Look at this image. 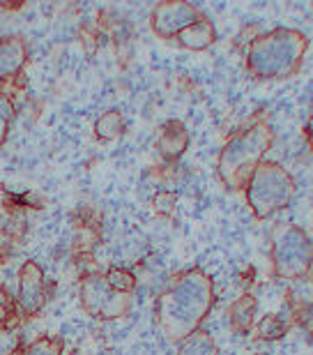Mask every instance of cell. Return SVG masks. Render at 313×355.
Listing matches in <instances>:
<instances>
[{
  "instance_id": "obj_6",
  "label": "cell",
  "mask_w": 313,
  "mask_h": 355,
  "mask_svg": "<svg viewBox=\"0 0 313 355\" xmlns=\"http://www.w3.org/2000/svg\"><path fill=\"white\" fill-rule=\"evenodd\" d=\"M83 311L97 321H118L132 311V297L111 288L104 275H85L78 291Z\"/></svg>"
},
{
  "instance_id": "obj_18",
  "label": "cell",
  "mask_w": 313,
  "mask_h": 355,
  "mask_svg": "<svg viewBox=\"0 0 313 355\" xmlns=\"http://www.w3.org/2000/svg\"><path fill=\"white\" fill-rule=\"evenodd\" d=\"M177 208V194L170 189H161L152 196V210L159 217H173Z\"/></svg>"
},
{
  "instance_id": "obj_7",
  "label": "cell",
  "mask_w": 313,
  "mask_h": 355,
  "mask_svg": "<svg viewBox=\"0 0 313 355\" xmlns=\"http://www.w3.org/2000/svg\"><path fill=\"white\" fill-rule=\"evenodd\" d=\"M191 3H182V0H166L159 3L150 14V28L159 40H175L184 28L191 26L201 17Z\"/></svg>"
},
{
  "instance_id": "obj_3",
  "label": "cell",
  "mask_w": 313,
  "mask_h": 355,
  "mask_svg": "<svg viewBox=\"0 0 313 355\" xmlns=\"http://www.w3.org/2000/svg\"><path fill=\"white\" fill-rule=\"evenodd\" d=\"M272 144H274V132L262 120L249 125L247 130L233 134L222 148L217 162V175L224 182V187L231 191L244 189L249 178L256 171V166L265 159V153H269Z\"/></svg>"
},
{
  "instance_id": "obj_12",
  "label": "cell",
  "mask_w": 313,
  "mask_h": 355,
  "mask_svg": "<svg viewBox=\"0 0 313 355\" xmlns=\"http://www.w3.org/2000/svg\"><path fill=\"white\" fill-rule=\"evenodd\" d=\"M256 311H258V300H256L251 293H242L238 300L229 307L231 328L235 332H242V335H244V332H249L253 328Z\"/></svg>"
},
{
  "instance_id": "obj_16",
  "label": "cell",
  "mask_w": 313,
  "mask_h": 355,
  "mask_svg": "<svg viewBox=\"0 0 313 355\" xmlns=\"http://www.w3.org/2000/svg\"><path fill=\"white\" fill-rule=\"evenodd\" d=\"M65 351V342L60 337H39L33 344L24 346L19 355H62Z\"/></svg>"
},
{
  "instance_id": "obj_15",
  "label": "cell",
  "mask_w": 313,
  "mask_h": 355,
  "mask_svg": "<svg viewBox=\"0 0 313 355\" xmlns=\"http://www.w3.org/2000/svg\"><path fill=\"white\" fill-rule=\"evenodd\" d=\"M288 328V321H283L281 316L267 314L256 323V335H258V339H265V342H276V339L286 337Z\"/></svg>"
},
{
  "instance_id": "obj_19",
  "label": "cell",
  "mask_w": 313,
  "mask_h": 355,
  "mask_svg": "<svg viewBox=\"0 0 313 355\" xmlns=\"http://www.w3.org/2000/svg\"><path fill=\"white\" fill-rule=\"evenodd\" d=\"M17 323V304H14L10 291L0 284V328H12Z\"/></svg>"
},
{
  "instance_id": "obj_9",
  "label": "cell",
  "mask_w": 313,
  "mask_h": 355,
  "mask_svg": "<svg viewBox=\"0 0 313 355\" xmlns=\"http://www.w3.org/2000/svg\"><path fill=\"white\" fill-rule=\"evenodd\" d=\"M189 148V132L180 120H166L156 139V150L166 162H175Z\"/></svg>"
},
{
  "instance_id": "obj_11",
  "label": "cell",
  "mask_w": 313,
  "mask_h": 355,
  "mask_svg": "<svg viewBox=\"0 0 313 355\" xmlns=\"http://www.w3.org/2000/svg\"><path fill=\"white\" fill-rule=\"evenodd\" d=\"M175 42L182 49H187V51H205V49H210L217 42V31H215V26L210 24V19L205 17V14H201L194 24L187 26L177 35Z\"/></svg>"
},
{
  "instance_id": "obj_13",
  "label": "cell",
  "mask_w": 313,
  "mask_h": 355,
  "mask_svg": "<svg viewBox=\"0 0 313 355\" xmlns=\"http://www.w3.org/2000/svg\"><path fill=\"white\" fill-rule=\"evenodd\" d=\"M175 355H219L217 342L212 339L205 330L191 332L189 337H184L180 342V349Z\"/></svg>"
},
{
  "instance_id": "obj_8",
  "label": "cell",
  "mask_w": 313,
  "mask_h": 355,
  "mask_svg": "<svg viewBox=\"0 0 313 355\" xmlns=\"http://www.w3.org/2000/svg\"><path fill=\"white\" fill-rule=\"evenodd\" d=\"M19 307L26 316L39 314L44 307L46 293H44V270L35 261H26L19 270Z\"/></svg>"
},
{
  "instance_id": "obj_14",
  "label": "cell",
  "mask_w": 313,
  "mask_h": 355,
  "mask_svg": "<svg viewBox=\"0 0 313 355\" xmlns=\"http://www.w3.org/2000/svg\"><path fill=\"white\" fill-rule=\"evenodd\" d=\"M123 130H125V118H123V113H120L118 109H111V111L102 113V116L97 118V123H95V137L99 141L118 139L120 134H123Z\"/></svg>"
},
{
  "instance_id": "obj_2",
  "label": "cell",
  "mask_w": 313,
  "mask_h": 355,
  "mask_svg": "<svg viewBox=\"0 0 313 355\" xmlns=\"http://www.w3.org/2000/svg\"><path fill=\"white\" fill-rule=\"evenodd\" d=\"M309 44V37L297 28H274L249 44L244 65L258 81H286L300 72Z\"/></svg>"
},
{
  "instance_id": "obj_4",
  "label": "cell",
  "mask_w": 313,
  "mask_h": 355,
  "mask_svg": "<svg viewBox=\"0 0 313 355\" xmlns=\"http://www.w3.org/2000/svg\"><path fill=\"white\" fill-rule=\"evenodd\" d=\"M247 203L253 217L267 219L274 212L288 208L295 196V178L283 168L279 162L262 159L249 178L244 187Z\"/></svg>"
},
{
  "instance_id": "obj_20",
  "label": "cell",
  "mask_w": 313,
  "mask_h": 355,
  "mask_svg": "<svg viewBox=\"0 0 313 355\" xmlns=\"http://www.w3.org/2000/svg\"><path fill=\"white\" fill-rule=\"evenodd\" d=\"M14 102L7 95H3L0 92V146L5 144V139H7V134H10V125H12V120H14Z\"/></svg>"
},
{
  "instance_id": "obj_21",
  "label": "cell",
  "mask_w": 313,
  "mask_h": 355,
  "mask_svg": "<svg viewBox=\"0 0 313 355\" xmlns=\"http://www.w3.org/2000/svg\"><path fill=\"white\" fill-rule=\"evenodd\" d=\"M256 355H265V353H256Z\"/></svg>"
},
{
  "instance_id": "obj_10",
  "label": "cell",
  "mask_w": 313,
  "mask_h": 355,
  "mask_svg": "<svg viewBox=\"0 0 313 355\" xmlns=\"http://www.w3.org/2000/svg\"><path fill=\"white\" fill-rule=\"evenodd\" d=\"M28 60L26 40L19 35H7L0 40V79H12L24 69Z\"/></svg>"
},
{
  "instance_id": "obj_17",
  "label": "cell",
  "mask_w": 313,
  "mask_h": 355,
  "mask_svg": "<svg viewBox=\"0 0 313 355\" xmlns=\"http://www.w3.org/2000/svg\"><path fill=\"white\" fill-rule=\"evenodd\" d=\"M104 279L109 282L111 288L120 291V293L132 295L134 291H136V277H134L129 270H125V268H111L109 272L104 275Z\"/></svg>"
},
{
  "instance_id": "obj_1",
  "label": "cell",
  "mask_w": 313,
  "mask_h": 355,
  "mask_svg": "<svg viewBox=\"0 0 313 355\" xmlns=\"http://www.w3.org/2000/svg\"><path fill=\"white\" fill-rule=\"evenodd\" d=\"M215 307V282L201 268L180 272L154 300V323L166 337L177 344L191 332L201 330L203 321Z\"/></svg>"
},
{
  "instance_id": "obj_5",
  "label": "cell",
  "mask_w": 313,
  "mask_h": 355,
  "mask_svg": "<svg viewBox=\"0 0 313 355\" xmlns=\"http://www.w3.org/2000/svg\"><path fill=\"white\" fill-rule=\"evenodd\" d=\"M269 263L276 279L311 277V236L302 226L276 224L269 236Z\"/></svg>"
}]
</instances>
